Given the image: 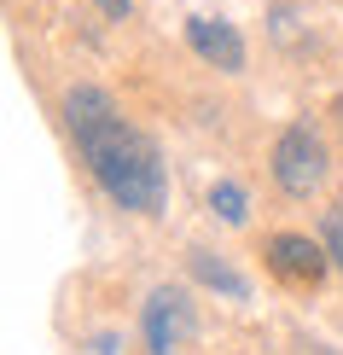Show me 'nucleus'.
Masks as SVG:
<instances>
[{
  "label": "nucleus",
  "instance_id": "8",
  "mask_svg": "<svg viewBox=\"0 0 343 355\" xmlns=\"http://www.w3.org/2000/svg\"><path fill=\"white\" fill-rule=\"evenodd\" d=\"M320 239H326V250H332V262L343 268V210H332L326 216V227H320Z\"/></svg>",
  "mask_w": 343,
  "mask_h": 355
},
{
  "label": "nucleus",
  "instance_id": "4",
  "mask_svg": "<svg viewBox=\"0 0 343 355\" xmlns=\"http://www.w3.org/2000/svg\"><path fill=\"white\" fill-rule=\"evenodd\" d=\"M326 262H332L326 239H303V233H274V239H267V268L285 279V286H297V291L320 286Z\"/></svg>",
  "mask_w": 343,
  "mask_h": 355
},
{
  "label": "nucleus",
  "instance_id": "2",
  "mask_svg": "<svg viewBox=\"0 0 343 355\" xmlns=\"http://www.w3.org/2000/svg\"><path fill=\"white\" fill-rule=\"evenodd\" d=\"M140 338L152 355H186L192 338H198V309L181 286H157L140 309Z\"/></svg>",
  "mask_w": 343,
  "mask_h": 355
},
{
  "label": "nucleus",
  "instance_id": "3",
  "mask_svg": "<svg viewBox=\"0 0 343 355\" xmlns=\"http://www.w3.org/2000/svg\"><path fill=\"white\" fill-rule=\"evenodd\" d=\"M274 181L279 192H291V198H308L320 181H326V146L308 123H291L285 135L274 140Z\"/></svg>",
  "mask_w": 343,
  "mask_h": 355
},
{
  "label": "nucleus",
  "instance_id": "6",
  "mask_svg": "<svg viewBox=\"0 0 343 355\" xmlns=\"http://www.w3.org/2000/svg\"><path fill=\"white\" fill-rule=\"evenodd\" d=\"M192 268H198L204 279H210V286H221V291H227V297H245V279H238L233 268H221L216 257H204V250H198V257H192Z\"/></svg>",
  "mask_w": 343,
  "mask_h": 355
},
{
  "label": "nucleus",
  "instance_id": "7",
  "mask_svg": "<svg viewBox=\"0 0 343 355\" xmlns=\"http://www.w3.org/2000/svg\"><path fill=\"white\" fill-rule=\"evenodd\" d=\"M210 210H216L221 221H233V227H238V221H245V192H238L233 181H216V192H210Z\"/></svg>",
  "mask_w": 343,
  "mask_h": 355
},
{
  "label": "nucleus",
  "instance_id": "1",
  "mask_svg": "<svg viewBox=\"0 0 343 355\" xmlns=\"http://www.w3.org/2000/svg\"><path fill=\"white\" fill-rule=\"evenodd\" d=\"M64 116H70V135H76V152H82L87 175L99 181V192L111 204L140 210V216H157L169 204V175H163V157H157L152 135H140L111 105L105 87H70Z\"/></svg>",
  "mask_w": 343,
  "mask_h": 355
},
{
  "label": "nucleus",
  "instance_id": "5",
  "mask_svg": "<svg viewBox=\"0 0 343 355\" xmlns=\"http://www.w3.org/2000/svg\"><path fill=\"white\" fill-rule=\"evenodd\" d=\"M186 41H192V53L210 58L216 70H245V41H238L233 24H221V18H192V24H186Z\"/></svg>",
  "mask_w": 343,
  "mask_h": 355
},
{
  "label": "nucleus",
  "instance_id": "9",
  "mask_svg": "<svg viewBox=\"0 0 343 355\" xmlns=\"http://www.w3.org/2000/svg\"><path fill=\"white\" fill-rule=\"evenodd\" d=\"M94 6L105 12V18H128V6H134V0H94Z\"/></svg>",
  "mask_w": 343,
  "mask_h": 355
}]
</instances>
